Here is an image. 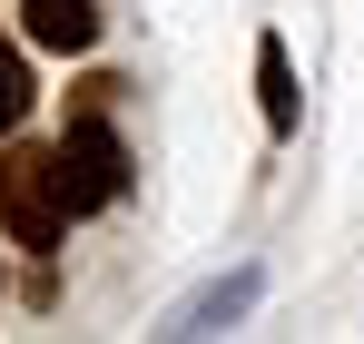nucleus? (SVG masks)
Returning <instances> with one entry per match:
<instances>
[{"mask_svg": "<svg viewBox=\"0 0 364 344\" xmlns=\"http://www.w3.org/2000/svg\"><path fill=\"white\" fill-rule=\"evenodd\" d=\"M0 295H10V276H0Z\"/></svg>", "mask_w": 364, "mask_h": 344, "instance_id": "0eeeda50", "label": "nucleus"}, {"mask_svg": "<svg viewBox=\"0 0 364 344\" xmlns=\"http://www.w3.org/2000/svg\"><path fill=\"white\" fill-rule=\"evenodd\" d=\"M30 99H40V89H30V59H20L10 40H0V138H20V118H30Z\"/></svg>", "mask_w": 364, "mask_h": 344, "instance_id": "423d86ee", "label": "nucleus"}, {"mask_svg": "<svg viewBox=\"0 0 364 344\" xmlns=\"http://www.w3.org/2000/svg\"><path fill=\"white\" fill-rule=\"evenodd\" d=\"M69 177H60V148H0V236L30 246V256H60L69 236Z\"/></svg>", "mask_w": 364, "mask_h": 344, "instance_id": "f03ea898", "label": "nucleus"}, {"mask_svg": "<svg viewBox=\"0 0 364 344\" xmlns=\"http://www.w3.org/2000/svg\"><path fill=\"white\" fill-rule=\"evenodd\" d=\"M256 295H266V276H256V266H237V276H217L207 295H187L178 315H168V335H227V325H237Z\"/></svg>", "mask_w": 364, "mask_h": 344, "instance_id": "39448f33", "label": "nucleus"}, {"mask_svg": "<svg viewBox=\"0 0 364 344\" xmlns=\"http://www.w3.org/2000/svg\"><path fill=\"white\" fill-rule=\"evenodd\" d=\"M256 118H266L276 148L296 138V118H305V99H296V50H286L276 30H256Z\"/></svg>", "mask_w": 364, "mask_h": 344, "instance_id": "20e7f679", "label": "nucleus"}, {"mask_svg": "<svg viewBox=\"0 0 364 344\" xmlns=\"http://www.w3.org/2000/svg\"><path fill=\"white\" fill-rule=\"evenodd\" d=\"M109 89H119V79H89V99H79L69 128H60V177H69V207H79V217L119 207L128 187H138V158H128L119 118H109Z\"/></svg>", "mask_w": 364, "mask_h": 344, "instance_id": "f257e3e1", "label": "nucleus"}, {"mask_svg": "<svg viewBox=\"0 0 364 344\" xmlns=\"http://www.w3.org/2000/svg\"><path fill=\"white\" fill-rule=\"evenodd\" d=\"M99 30H109L99 0H20V40L50 50V59H89V50H99Z\"/></svg>", "mask_w": 364, "mask_h": 344, "instance_id": "7ed1b4c3", "label": "nucleus"}]
</instances>
